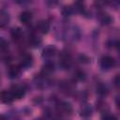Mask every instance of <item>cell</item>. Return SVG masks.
<instances>
[{"instance_id":"cell-1","label":"cell","mask_w":120,"mask_h":120,"mask_svg":"<svg viewBox=\"0 0 120 120\" xmlns=\"http://www.w3.org/2000/svg\"><path fill=\"white\" fill-rule=\"evenodd\" d=\"M100 66L104 69H110L115 66V60L110 55H105L100 59Z\"/></svg>"},{"instance_id":"cell-2","label":"cell","mask_w":120,"mask_h":120,"mask_svg":"<svg viewBox=\"0 0 120 120\" xmlns=\"http://www.w3.org/2000/svg\"><path fill=\"white\" fill-rule=\"evenodd\" d=\"M56 110L59 113H64V114H70L72 112V107L69 103L61 101L56 105Z\"/></svg>"},{"instance_id":"cell-3","label":"cell","mask_w":120,"mask_h":120,"mask_svg":"<svg viewBox=\"0 0 120 120\" xmlns=\"http://www.w3.org/2000/svg\"><path fill=\"white\" fill-rule=\"evenodd\" d=\"M20 66L21 68H29L32 64H33V57L31 54L29 53H23L21 55V58H20Z\"/></svg>"},{"instance_id":"cell-4","label":"cell","mask_w":120,"mask_h":120,"mask_svg":"<svg viewBox=\"0 0 120 120\" xmlns=\"http://www.w3.org/2000/svg\"><path fill=\"white\" fill-rule=\"evenodd\" d=\"M70 65H71V57H70L69 53L62 52L60 55V66L64 69H67L70 67Z\"/></svg>"},{"instance_id":"cell-5","label":"cell","mask_w":120,"mask_h":120,"mask_svg":"<svg viewBox=\"0 0 120 120\" xmlns=\"http://www.w3.org/2000/svg\"><path fill=\"white\" fill-rule=\"evenodd\" d=\"M15 99L13 94L11 93V91H8V90H3L2 92H0V100L4 103H10Z\"/></svg>"},{"instance_id":"cell-6","label":"cell","mask_w":120,"mask_h":120,"mask_svg":"<svg viewBox=\"0 0 120 120\" xmlns=\"http://www.w3.org/2000/svg\"><path fill=\"white\" fill-rule=\"evenodd\" d=\"M11 93L13 94L15 98H22L25 94V88L22 85H14L11 88Z\"/></svg>"},{"instance_id":"cell-7","label":"cell","mask_w":120,"mask_h":120,"mask_svg":"<svg viewBox=\"0 0 120 120\" xmlns=\"http://www.w3.org/2000/svg\"><path fill=\"white\" fill-rule=\"evenodd\" d=\"M37 30L41 34H47L50 30V23L48 22V21L41 20L37 24Z\"/></svg>"},{"instance_id":"cell-8","label":"cell","mask_w":120,"mask_h":120,"mask_svg":"<svg viewBox=\"0 0 120 120\" xmlns=\"http://www.w3.org/2000/svg\"><path fill=\"white\" fill-rule=\"evenodd\" d=\"M56 53V48L52 45H50V46H47L43 49L42 51V56L45 57V58H50V57H52L54 56Z\"/></svg>"},{"instance_id":"cell-9","label":"cell","mask_w":120,"mask_h":120,"mask_svg":"<svg viewBox=\"0 0 120 120\" xmlns=\"http://www.w3.org/2000/svg\"><path fill=\"white\" fill-rule=\"evenodd\" d=\"M32 18H33V15H32V12L29 11V10H24L21 13L20 15V21L23 23V24H28L30 23V22L32 21Z\"/></svg>"},{"instance_id":"cell-10","label":"cell","mask_w":120,"mask_h":120,"mask_svg":"<svg viewBox=\"0 0 120 120\" xmlns=\"http://www.w3.org/2000/svg\"><path fill=\"white\" fill-rule=\"evenodd\" d=\"M11 38H12V39L15 42L22 41V38H23V33H22V29L19 28V27L12 29V31H11Z\"/></svg>"},{"instance_id":"cell-11","label":"cell","mask_w":120,"mask_h":120,"mask_svg":"<svg viewBox=\"0 0 120 120\" xmlns=\"http://www.w3.org/2000/svg\"><path fill=\"white\" fill-rule=\"evenodd\" d=\"M28 43L31 47L37 48L41 44V38L36 34H31L29 36V38H28Z\"/></svg>"},{"instance_id":"cell-12","label":"cell","mask_w":120,"mask_h":120,"mask_svg":"<svg viewBox=\"0 0 120 120\" xmlns=\"http://www.w3.org/2000/svg\"><path fill=\"white\" fill-rule=\"evenodd\" d=\"M22 68L20 65H14V66H10L8 68V75L10 78H16L19 76V74L21 73Z\"/></svg>"},{"instance_id":"cell-13","label":"cell","mask_w":120,"mask_h":120,"mask_svg":"<svg viewBox=\"0 0 120 120\" xmlns=\"http://www.w3.org/2000/svg\"><path fill=\"white\" fill-rule=\"evenodd\" d=\"M9 20L8 14V12H6L5 10H0V27H4L8 24Z\"/></svg>"},{"instance_id":"cell-14","label":"cell","mask_w":120,"mask_h":120,"mask_svg":"<svg viewBox=\"0 0 120 120\" xmlns=\"http://www.w3.org/2000/svg\"><path fill=\"white\" fill-rule=\"evenodd\" d=\"M54 70V65L52 62H46L43 67H42V72L44 74H47V73H51Z\"/></svg>"},{"instance_id":"cell-15","label":"cell","mask_w":120,"mask_h":120,"mask_svg":"<svg viewBox=\"0 0 120 120\" xmlns=\"http://www.w3.org/2000/svg\"><path fill=\"white\" fill-rule=\"evenodd\" d=\"M99 19H100V22L102 24H109L112 22V18L108 14H102L99 17Z\"/></svg>"},{"instance_id":"cell-16","label":"cell","mask_w":120,"mask_h":120,"mask_svg":"<svg viewBox=\"0 0 120 120\" xmlns=\"http://www.w3.org/2000/svg\"><path fill=\"white\" fill-rule=\"evenodd\" d=\"M97 91H98V93L99 95H101V96H104V95H107V94H108V89H107V87H106L105 85H103V84H99V85L98 86V88H97Z\"/></svg>"},{"instance_id":"cell-17","label":"cell","mask_w":120,"mask_h":120,"mask_svg":"<svg viewBox=\"0 0 120 120\" xmlns=\"http://www.w3.org/2000/svg\"><path fill=\"white\" fill-rule=\"evenodd\" d=\"M91 112H92V110H91V108L89 106H84L82 109V111H81V114L82 116H85L86 117V116H89L91 114Z\"/></svg>"},{"instance_id":"cell-18","label":"cell","mask_w":120,"mask_h":120,"mask_svg":"<svg viewBox=\"0 0 120 120\" xmlns=\"http://www.w3.org/2000/svg\"><path fill=\"white\" fill-rule=\"evenodd\" d=\"M74 10L77 11V12H82V10H83V3L76 2L74 4Z\"/></svg>"},{"instance_id":"cell-19","label":"cell","mask_w":120,"mask_h":120,"mask_svg":"<svg viewBox=\"0 0 120 120\" xmlns=\"http://www.w3.org/2000/svg\"><path fill=\"white\" fill-rule=\"evenodd\" d=\"M8 47V42L4 38H0V51H6Z\"/></svg>"},{"instance_id":"cell-20","label":"cell","mask_w":120,"mask_h":120,"mask_svg":"<svg viewBox=\"0 0 120 120\" xmlns=\"http://www.w3.org/2000/svg\"><path fill=\"white\" fill-rule=\"evenodd\" d=\"M101 120H118L117 117L113 114H110V113H106L102 116Z\"/></svg>"},{"instance_id":"cell-21","label":"cell","mask_w":120,"mask_h":120,"mask_svg":"<svg viewBox=\"0 0 120 120\" xmlns=\"http://www.w3.org/2000/svg\"><path fill=\"white\" fill-rule=\"evenodd\" d=\"M75 77H76V79H78V80H80V81H82V80L85 79V74H84L83 71L78 70V71L76 72V74H75Z\"/></svg>"},{"instance_id":"cell-22","label":"cell","mask_w":120,"mask_h":120,"mask_svg":"<svg viewBox=\"0 0 120 120\" xmlns=\"http://www.w3.org/2000/svg\"><path fill=\"white\" fill-rule=\"evenodd\" d=\"M80 61L81 62H83V63H88L89 62V58L86 55L82 54V55H80Z\"/></svg>"},{"instance_id":"cell-23","label":"cell","mask_w":120,"mask_h":120,"mask_svg":"<svg viewBox=\"0 0 120 120\" xmlns=\"http://www.w3.org/2000/svg\"><path fill=\"white\" fill-rule=\"evenodd\" d=\"M119 82H120V77H119V75H116V77L114 78V84H115V86H118Z\"/></svg>"},{"instance_id":"cell-24","label":"cell","mask_w":120,"mask_h":120,"mask_svg":"<svg viewBox=\"0 0 120 120\" xmlns=\"http://www.w3.org/2000/svg\"><path fill=\"white\" fill-rule=\"evenodd\" d=\"M0 120H7V118L4 115H0Z\"/></svg>"},{"instance_id":"cell-25","label":"cell","mask_w":120,"mask_h":120,"mask_svg":"<svg viewBox=\"0 0 120 120\" xmlns=\"http://www.w3.org/2000/svg\"><path fill=\"white\" fill-rule=\"evenodd\" d=\"M36 120H41V119H36Z\"/></svg>"}]
</instances>
